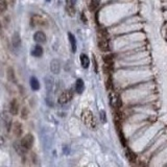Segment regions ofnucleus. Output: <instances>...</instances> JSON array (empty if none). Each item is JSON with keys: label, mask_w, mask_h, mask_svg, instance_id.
<instances>
[{"label": "nucleus", "mask_w": 167, "mask_h": 167, "mask_svg": "<svg viewBox=\"0 0 167 167\" xmlns=\"http://www.w3.org/2000/svg\"><path fill=\"white\" fill-rule=\"evenodd\" d=\"M27 114H28V111H27V109H25V108H23L22 109V118L23 119H25V118H27Z\"/></svg>", "instance_id": "nucleus-23"}, {"label": "nucleus", "mask_w": 167, "mask_h": 167, "mask_svg": "<svg viewBox=\"0 0 167 167\" xmlns=\"http://www.w3.org/2000/svg\"><path fill=\"white\" fill-rule=\"evenodd\" d=\"M3 120H4V124H5V127L7 131L11 130V124H12V119L9 118V116H6L5 114L3 115Z\"/></svg>", "instance_id": "nucleus-21"}, {"label": "nucleus", "mask_w": 167, "mask_h": 167, "mask_svg": "<svg viewBox=\"0 0 167 167\" xmlns=\"http://www.w3.org/2000/svg\"><path fill=\"white\" fill-rule=\"evenodd\" d=\"M33 144H34V136L31 134H27L23 139L21 140V146L23 149L31 148Z\"/></svg>", "instance_id": "nucleus-4"}, {"label": "nucleus", "mask_w": 167, "mask_h": 167, "mask_svg": "<svg viewBox=\"0 0 167 167\" xmlns=\"http://www.w3.org/2000/svg\"><path fill=\"white\" fill-rule=\"evenodd\" d=\"M72 96H73V93L71 90H66L64 91L62 94L60 95V97H59L58 101L60 105H65L67 104V102H69L71 99H72Z\"/></svg>", "instance_id": "nucleus-3"}, {"label": "nucleus", "mask_w": 167, "mask_h": 167, "mask_svg": "<svg viewBox=\"0 0 167 167\" xmlns=\"http://www.w3.org/2000/svg\"><path fill=\"white\" fill-rule=\"evenodd\" d=\"M99 4H100V0H91L90 6H89L90 11L91 12L96 11V9H98V6H99Z\"/></svg>", "instance_id": "nucleus-17"}, {"label": "nucleus", "mask_w": 167, "mask_h": 167, "mask_svg": "<svg viewBox=\"0 0 167 167\" xmlns=\"http://www.w3.org/2000/svg\"><path fill=\"white\" fill-rule=\"evenodd\" d=\"M31 55H33L34 56L39 58V56H41L42 55H43V48H42L40 45H36L35 47H34L33 51H31Z\"/></svg>", "instance_id": "nucleus-16"}, {"label": "nucleus", "mask_w": 167, "mask_h": 167, "mask_svg": "<svg viewBox=\"0 0 167 167\" xmlns=\"http://www.w3.org/2000/svg\"><path fill=\"white\" fill-rule=\"evenodd\" d=\"M14 133L16 136H20L22 134V125L21 123H19V122H16V123L14 124Z\"/></svg>", "instance_id": "nucleus-18"}, {"label": "nucleus", "mask_w": 167, "mask_h": 167, "mask_svg": "<svg viewBox=\"0 0 167 167\" xmlns=\"http://www.w3.org/2000/svg\"><path fill=\"white\" fill-rule=\"evenodd\" d=\"M60 69H61V66H60V62L58 60H52L50 63V70L52 73L55 74H58L60 72Z\"/></svg>", "instance_id": "nucleus-9"}, {"label": "nucleus", "mask_w": 167, "mask_h": 167, "mask_svg": "<svg viewBox=\"0 0 167 167\" xmlns=\"http://www.w3.org/2000/svg\"><path fill=\"white\" fill-rule=\"evenodd\" d=\"M66 11L69 16H74L75 14V5L73 0H66Z\"/></svg>", "instance_id": "nucleus-7"}, {"label": "nucleus", "mask_w": 167, "mask_h": 167, "mask_svg": "<svg viewBox=\"0 0 167 167\" xmlns=\"http://www.w3.org/2000/svg\"><path fill=\"white\" fill-rule=\"evenodd\" d=\"M7 78H9V80H11V82H13V83L16 80V78H15L14 69L12 67H9V69H7Z\"/></svg>", "instance_id": "nucleus-20"}, {"label": "nucleus", "mask_w": 167, "mask_h": 167, "mask_svg": "<svg viewBox=\"0 0 167 167\" xmlns=\"http://www.w3.org/2000/svg\"><path fill=\"white\" fill-rule=\"evenodd\" d=\"M125 154H126V157L129 158V160L131 162H135L136 161V155H135L131 149L126 148V151H125Z\"/></svg>", "instance_id": "nucleus-19"}, {"label": "nucleus", "mask_w": 167, "mask_h": 167, "mask_svg": "<svg viewBox=\"0 0 167 167\" xmlns=\"http://www.w3.org/2000/svg\"><path fill=\"white\" fill-rule=\"evenodd\" d=\"M12 44H13V46H14L15 48L20 47L21 39H20V36H19V34H14L13 38H12Z\"/></svg>", "instance_id": "nucleus-13"}, {"label": "nucleus", "mask_w": 167, "mask_h": 167, "mask_svg": "<svg viewBox=\"0 0 167 167\" xmlns=\"http://www.w3.org/2000/svg\"><path fill=\"white\" fill-rule=\"evenodd\" d=\"M80 64H82V67L83 68H85V69L89 68L90 60H89V58H88L87 55H85V53H82L80 56Z\"/></svg>", "instance_id": "nucleus-11"}, {"label": "nucleus", "mask_w": 167, "mask_h": 167, "mask_svg": "<svg viewBox=\"0 0 167 167\" xmlns=\"http://www.w3.org/2000/svg\"><path fill=\"white\" fill-rule=\"evenodd\" d=\"M84 89H85V85H84L83 80L78 78L76 80V83H75V91H76L78 94H82L84 92Z\"/></svg>", "instance_id": "nucleus-12"}, {"label": "nucleus", "mask_w": 167, "mask_h": 167, "mask_svg": "<svg viewBox=\"0 0 167 167\" xmlns=\"http://www.w3.org/2000/svg\"><path fill=\"white\" fill-rule=\"evenodd\" d=\"M100 115H101V119H102V121L105 122V113L104 111H101L100 112Z\"/></svg>", "instance_id": "nucleus-24"}, {"label": "nucleus", "mask_w": 167, "mask_h": 167, "mask_svg": "<svg viewBox=\"0 0 167 167\" xmlns=\"http://www.w3.org/2000/svg\"><path fill=\"white\" fill-rule=\"evenodd\" d=\"M98 48H99V50L104 51V52L110 50L109 36H108L105 30H100V37L98 39Z\"/></svg>", "instance_id": "nucleus-2"}, {"label": "nucleus", "mask_w": 167, "mask_h": 167, "mask_svg": "<svg viewBox=\"0 0 167 167\" xmlns=\"http://www.w3.org/2000/svg\"><path fill=\"white\" fill-rule=\"evenodd\" d=\"M110 104L113 108H117V109L121 107V100H120V97L117 93H110Z\"/></svg>", "instance_id": "nucleus-5"}, {"label": "nucleus", "mask_w": 167, "mask_h": 167, "mask_svg": "<svg viewBox=\"0 0 167 167\" xmlns=\"http://www.w3.org/2000/svg\"><path fill=\"white\" fill-rule=\"evenodd\" d=\"M6 7H7V4L5 0H0V13H3L6 9Z\"/></svg>", "instance_id": "nucleus-22"}, {"label": "nucleus", "mask_w": 167, "mask_h": 167, "mask_svg": "<svg viewBox=\"0 0 167 167\" xmlns=\"http://www.w3.org/2000/svg\"><path fill=\"white\" fill-rule=\"evenodd\" d=\"M82 120L84 121V123L87 125L88 127H91V129H94L95 125H96L93 113L88 109H85L82 112Z\"/></svg>", "instance_id": "nucleus-1"}, {"label": "nucleus", "mask_w": 167, "mask_h": 167, "mask_svg": "<svg viewBox=\"0 0 167 167\" xmlns=\"http://www.w3.org/2000/svg\"><path fill=\"white\" fill-rule=\"evenodd\" d=\"M34 40L39 44H44L46 42V35L43 33V31L39 30L34 35Z\"/></svg>", "instance_id": "nucleus-8"}, {"label": "nucleus", "mask_w": 167, "mask_h": 167, "mask_svg": "<svg viewBox=\"0 0 167 167\" xmlns=\"http://www.w3.org/2000/svg\"><path fill=\"white\" fill-rule=\"evenodd\" d=\"M46 1H47V2H49V1H50V0H46Z\"/></svg>", "instance_id": "nucleus-26"}, {"label": "nucleus", "mask_w": 167, "mask_h": 167, "mask_svg": "<svg viewBox=\"0 0 167 167\" xmlns=\"http://www.w3.org/2000/svg\"><path fill=\"white\" fill-rule=\"evenodd\" d=\"M82 20L84 21V23H87V18H86V16L84 15V13L82 14Z\"/></svg>", "instance_id": "nucleus-25"}, {"label": "nucleus", "mask_w": 167, "mask_h": 167, "mask_svg": "<svg viewBox=\"0 0 167 167\" xmlns=\"http://www.w3.org/2000/svg\"><path fill=\"white\" fill-rule=\"evenodd\" d=\"M31 25L34 26H46L47 25V21L44 18H42L39 15H35L31 17Z\"/></svg>", "instance_id": "nucleus-6"}, {"label": "nucleus", "mask_w": 167, "mask_h": 167, "mask_svg": "<svg viewBox=\"0 0 167 167\" xmlns=\"http://www.w3.org/2000/svg\"><path fill=\"white\" fill-rule=\"evenodd\" d=\"M30 87L34 91H38L40 89V83H39V80H37V77H35V76L30 77Z\"/></svg>", "instance_id": "nucleus-14"}, {"label": "nucleus", "mask_w": 167, "mask_h": 167, "mask_svg": "<svg viewBox=\"0 0 167 167\" xmlns=\"http://www.w3.org/2000/svg\"><path fill=\"white\" fill-rule=\"evenodd\" d=\"M68 38H69V42L71 44V49H72V52L76 51V40H75V37L72 35L71 33L68 34Z\"/></svg>", "instance_id": "nucleus-15"}, {"label": "nucleus", "mask_w": 167, "mask_h": 167, "mask_svg": "<svg viewBox=\"0 0 167 167\" xmlns=\"http://www.w3.org/2000/svg\"><path fill=\"white\" fill-rule=\"evenodd\" d=\"M19 111V105L18 101L16 99H13L9 104V112H11L12 115H17Z\"/></svg>", "instance_id": "nucleus-10"}]
</instances>
